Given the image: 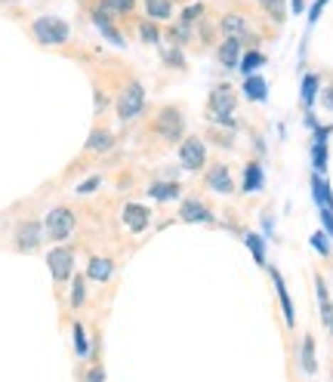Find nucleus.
<instances>
[{
	"label": "nucleus",
	"mask_w": 333,
	"mask_h": 382,
	"mask_svg": "<svg viewBox=\"0 0 333 382\" xmlns=\"http://www.w3.org/2000/svg\"><path fill=\"white\" fill-rule=\"evenodd\" d=\"M327 4H330V0H318V4H314V6H312V13H309V25H312V22H318L321 9H324V6H327Z\"/></svg>",
	"instance_id": "nucleus-37"
},
{
	"label": "nucleus",
	"mask_w": 333,
	"mask_h": 382,
	"mask_svg": "<svg viewBox=\"0 0 333 382\" xmlns=\"http://www.w3.org/2000/svg\"><path fill=\"white\" fill-rule=\"evenodd\" d=\"M145 111V87L139 80H130L117 96V117L120 120H136Z\"/></svg>",
	"instance_id": "nucleus-5"
},
{
	"label": "nucleus",
	"mask_w": 333,
	"mask_h": 382,
	"mask_svg": "<svg viewBox=\"0 0 333 382\" xmlns=\"http://www.w3.org/2000/svg\"><path fill=\"white\" fill-rule=\"evenodd\" d=\"M198 18H204V6H201V4H191V6L182 9V22H185V25H194Z\"/></svg>",
	"instance_id": "nucleus-35"
},
{
	"label": "nucleus",
	"mask_w": 333,
	"mask_h": 382,
	"mask_svg": "<svg viewBox=\"0 0 333 382\" xmlns=\"http://www.w3.org/2000/svg\"><path fill=\"white\" fill-rule=\"evenodd\" d=\"M240 90H244V96L253 99V102H265V96H268L263 74H250V78H244V87H240Z\"/></svg>",
	"instance_id": "nucleus-20"
},
{
	"label": "nucleus",
	"mask_w": 333,
	"mask_h": 382,
	"mask_svg": "<svg viewBox=\"0 0 333 382\" xmlns=\"http://www.w3.org/2000/svg\"><path fill=\"white\" fill-rule=\"evenodd\" d=\"M31 37L41 46H62V43H68L71 28L59 16H37L31 22Z\"/></svg>",
	"instance_id": "nucleus-2"
},
{
	"label": "nucleus",
	"mask_w": 333,
	"mask_h": 382,
	"mask_svg": "<svg viewBox=\"0 0 333 382\" xmlns=\"http://www.w3.org/2000/svg\"><path fill=\"white\" fill-rule=\"evenodd\" d=\"M43 222L41 219H22L13 231V247L18 253H34V250H41L43 244Z\"/></svg>",
	"instance_id": "nucleus-6"
},
{
	"label": "nucleus",
	"mask_w": 333,
	"mask_h": 382,
	"mask_svg": "<svg viewBox=\"0 0 333 382\" xmlns=\"http://www.w3.org/2000/svg\"><path fill=\"white\" fill-rule=\"evenodd\" d=\"M83 299H87V277H74L71 281V309H80Z\"/></svg>",
	"instance_id": "nucleus-29"
},
{
	"label": "nucleus",
	"mask_w": 333,
	"mask_h": 382,
	"mask_svg": "<svg viewBox=\"0 0 333 382\" xmlns=\"http://www.w3.org/2000/svg\"><path fill=\"white\" fill-rule=\"evenodd\" d=\"M219 31H222V37H231V41L244 43L250 37V22L244 13H226L219 18Z\"/></svg>",
	"instance_id": "nucleus-9"
},
{
	"label": "nucleus",
	"mask_w": 333,
	"mask_h": 382,
	"mask_svg": "<svg viewBox=\"0 0 333 382\" xmlns=\"http://www.w3.org/2000/svg\"><path fill=\"white\" fill-rule=\"evenodd\" d=\"M312 244H314V250H321V253H327V240L321 238V231H318V235L312 238Z\"/></svg>",
	"instance_id": "nucleus-39"
},
{
	"label": "nucleus",
	"mask_w": 333,
	"mask_h": 382,
	"mask_svg": "<svg viewBox=\"0 0 333 382\" xmlns=\"http://www.w3.org/2000/svg\"><path fill=\"white\" fill-rule=\"evenodd\" d=\"M324 105H327V108L333 111V83L327 87V92H324Z\"/></svg>",
	"instance_id": "nucleus-40"
},
{
	"label": "nucleus",
	"mask_w": 333,
	"mask_h": 382,
	"mask_svg": "<svg viewBox=\"0 0 333 382\" xmlns=\"http://www.w3.org/2000/svg\"><path fill=\"white\" fill-rule=\"evenodd\" d=\"M92 13H99V16H105V18L115 22V18L133 13V0H99V4L92 6Z\"/></svg>",
	"instance_id": "nucleus-14"
},
{
	"label": "nucleus",
	"mask_w": 333,
	"mask_h": 382,
	"mask_svg": "<svg viewBox=\"0 0 333 382\" xmlns=\"http://www.w3.org/2000/svg\"><path fill=\"white\" fill-rule=\"evenodd\" d=\"M74 228H78V219H74V213L68 207H53L43 219V235L50 240H56V244L68 240L74 235Z\"/></svg>",
	"instance_id": "nucleus-4"
},
{
	"label": "nucleus",
	"mask_w": 333,
	"mask_h": 382,
	"mask_svg": "<svg viewBox=\"0 0 333 382\" xmlns=\"http://www.w3.org/2000/svg\"><path fill=\"white\" fill-rule=\"evenodd\" d=\"M240 55H244V43H240V41H231V37H226V41L216 46V59H219L222 68H228V71L238 68Z\"/></svg>",
	"instance_id": "nucleus-11"
},
{
	"label": "nucleus",
	"mask_w": 333,
	"mask_h": 382,
	"mask_svg": "<svg viewBox=\"0 0 333 382\" xmlns=\"http://www.w3.org/2000/svg\"><path fill=\"white\" fill-rule=\"evenodd\" d=\"M179 219H182V222H213V213H210V207H207L204 201L189 198V201L182 203Z\"/></svg>",
	"instance_id": "nucleus-13"
},
{
	"label": "nucleus",
	"mask_w": 333,
	"mask_h": 382,
	"mask_svg": "<svg viewBox=\"0 0 333 382\" xmlns=\"http://www.w3.org/2000/svg\"><path fill=\"white\" fill-rule=\"evenodd\" d=\"M330 330H333V318H330Z\"/></svg>",
	"instance_id": "nucleus-43"
},
{
	"label": "nucleus",
	"mask_w": 333,
	"mask_h": 382,
	"mask_svg": "<svg viewBox=\"0 0 333 382\" xmlns=\"http://www.w3.org/2000/svg\"><path fill=\"white\" fill-rule=\"evenodd\" d=\"M263 166H259L256 161H250L247 166H244V191H259L263 189Z\"/></svg>",
	"instance_id": "nucleus-22"
},
{
	"label": "nucleus",
	"mask_w": 333,
	"mask_h": 382,
	"mask_svg": "<svg viewBox=\"0 0 333 382\" xmlns=\"http://www.w3.org/2000/svg\"><path fill=\"white\" fill-rule=\"evenodd\" d=\"M235 111H238V92L231 83H216L210 90V99H207V117L219 127H228L235 129L238 120H235Z\"/></svg>",
	"instance_id": "nucleus-1"
},
{
	"label": "nucleus",
	"mask_w": 333,
	"mask_h": 382,
	"mask_svg": "<svg viewBox=\"0 0 333 382\" xmlns=\"http://www.w3.org/2000/svg\"><path fill=\"white\" fill-rule=\"evenodd\" d=\"M96 185H99V179H90V182H83L78 191H96Z\"/></svg>",
	"instance_id": "nucleus-41"
},
{
	"label": "nucleus",
	"mask_w": 333,
	"mask_h": 382,
	"mask_svg": "<svg viewBox=\"0 0 333 382\" xmlns=\"http://www.w3.org/2000/svg\"><path fill=\"white\" fill-rule=\"evenodd\" d=\"M318 302H321V318L324 324L330 327V318H333V302L327 296V284H324V277H318Z\"/></svg>",
	"instance_id": "nucleus-27"
},
{
	"label": "nucleus",
	"mask_w": 333,
	"mask_h": 382,
	"mask_svg": "<svg viewBox=\"0 0 333 382\" xmlns=\"http://www.w3.org/2000/svg\"><path fill=\"white\" fill-rule=\"evenodd\" d=\"M300 364H302L305 373H314V370H318V361H314V339H312V336H305V339H302Z\"/></svg>",
	"instance_id": "nucleus-23"
},
{
	"label": "nucleus",
	"mask_w": 333,
	"mask_h": 382,
	"mask_svg": "<svg viewBox=\"0 0 333 382\" xmlns=\"http://www.w3.org/2000/svg\"><path fill=\"white\" fill-rule=\"evenodd\" d=\"M272 284H275V290H278V299H281V309H284V321H287V327H293V302H290V293H287V287H284V277L278 268H272Z\"/></svg>",
	"instance_id": "nucleus-16"
},
{
	"label": "nucleus",
	"mask_w": 333,
	"mask_h": 382,
	"mask_svg": "<svg viewBox=\"0 0 333 382\" xmlns=\"http://www.w3.org/2000/svg\"><path fill=\"white\" fill-rule=\"evenodd\" d=\"M321 222H324V228H327V235L333 238V213L330 210H321Z\"/></svg>",
	"instance_id": "nucleus-38"
},
{
	"label": "nucleus",
	"mask_w": 333,
	"mask_h": 382,
	"mask_svg": "<svg viewBox=\"0 0 333 382\" xmlns=\"http://www.w3.org/2000/svg\"><path fill=\"white\" fill-rule=\"evenodd\" d=\"M148 219H152V210L142 207V203H130V207H124V226L133 231V235L148 228Z\"/></svg>",
	"instance_id": "nucleus-12"
},
{
	"label": "nucleus",
	"mask_w": 333,
	"mask_h": 382,
	"mask_svg": "<svg viewBox=\"0 0 333 382\" xmlns=\"http://www.w3.org/2000/svg\"><path fill=\"white\" fill-rule=\"evenodd\" d=\"M265 65V55L259 53V50H250V53H244L240 55V62H238V71L244 74V78H250V74H256L259 68Z\"/></svg>",
	"instance_id": "nucleus-21"
},
{
	"label": "nucleus",
	"mask_w": 333,
	"mask_h": 382,
	"mask_svg": "<svg viewBox=\"0 0 333 382\" xmlns=\"http://www.w3.org/2000/svg\"><path fill=\"white\" fill-rule=\"evenodd\" d=\"M145 16L148 22H170L173 18V0H145Z\"/></svg>",
	"instance_id": "nucleus-17"
},
{
	"label": "nucleus",
	"mask_w": 333,
	"mask_h": 382,
	"mask_svg": "<svg viewBox=\"0 0 333 382\" xmlns=\"http://www.w3.org/2000/svg\"><path fill=\"white\" fill-rule=\"evenodd\" d=\"M179 161L189 173H201L207 166V145L201 136H185L179 142Z\"/></svg>",
	"instance_id": "nucleus-7"
},
{
	"label": "nucleus",
	"mask_w": 333,
	"mask_h": 382,
	"mask_svg": "<svg viewBox=\"0 0 333 382\" xmlns=\"http://www.w3.org/2000/svg\"><path fill=\"white\" fill-rule=\"evenodd\" d=\"M111 145H115V133H111V129H105V127H96V129L90 133V139H87V152H92V154L108 152Z\"/></svg>",
	"instance_id": "nucleus-18"
},
{
	"label": "nucleus",
	"mask_w": 333,
	"mask_h": 382,
	"mask_svg": "<svg viewBox=\"0 0 333 382\" xmlns=\"http://www.w3.org/2000/svg\"><path fill=\"white\" fill-rule=\"evenodd\" d=\"M154 133L164 139V142H170V145H179L182 139H185V120H182V111L176 108V105H166L157 111V117H154Z\"/></svg>",
	"instance_id": "nucleus-3"
},
{
	"label": "nucleus",
	"mask_w": 333,
	"mask_h": 382,
	"mask_svg": "<svg viewBox=\"0 0 333 382\" xmlns=\"http://www.w3.org/2000/svg\"><path fill=\"white\" fill-rule=\"evenodd\" d=\"M74 351H78V358H87V330H83V324H74Z\"/></svg>",
	"instance_id": "nucleus-32"
},
{
	"label": "nucleus",
	"mask_w": 333,
	"mask_h": 382,
	"mask_svg": "<svg viewBox=\"0 0 333 382\" xmlns=\"http://www.w3.org/2000/svg\"><path fill=\"white\" fill-rule=\"evenodd\" d=\"M314 92H318V74H305L302 78V105L305 108H312Z\"/></svg>",
	"instance_id": "nucleus-30"
},
{
	"label": "nucleus",
	"mask_w": 333,
	"mask_h": 382,
	"mask_svg": "<svg viewBox=\"0 0 333 382\" xmlns=\"http://www.w3.org/2000/svg\"><path fill=\"white\" fill-rule=\"evenodd\" d=\"M87 382H105V370H102V364L90 367V373H87Z\"/></svg>",
	"instance_id": "nucleus-36"
},
{
	"label": "nucleus",
	"mask_w": 333,
	"mask_h": 382,
	"mask_svg": "<svg viewBox=\"0 0 333 382\" xmlns=\"http://www.w3.org/2000/svg\"><path fill=\"white\" fill-rule=\"evenodd\" d=\"M111 275H115V262H111L108 256H92L87 262V277H90V281L105 284Z\"/></svg>",
	"instance_id": "nucleus-15"
},
{
	"label": "nucleus",
	"mask_w": 333,
	"mask_h": 382,
	"mask_svg": "<svg viewBox=\"0 0 333 382\" xmlns=\"http://www.w3.org/2000/svg\"><path fill=\"white\" fill-rule=\"evenodd\" d=\"M179 185L176 182H154L152 189H148V194H152L154 201H173V198H179Z\"/></svg>",
	"instance_id": "nucleus-24"
},
{
	"label": "nucleus",
	"mask_w": 333,
	"mask_h": 382,
	"mask_svg": "<svg viewBox=\"0 0 333 382\" xmlns=\"http://www.w3.org/2000/svg\"><path fill=\"white\" fill-rule=\"evenodd\" d=\"M166 37H170V43H173V46H179V50H182V46L194 37V28H191V25H185V22H179V25H173V28H170V34H166Z\"/></svg>",
	"instance_id": "nucleus-26"
},
{
	"label": "nucleus",
	"mask_w": 333,
	"mask_h": 382,
	"mask_svg": "<svg viewBox=\"0 0 333 382\" xmlns=\"http://www.w3.org/2000/svg\"><path fill=\"white\" fill-rule=\"evenodd\" d=\"M312 194H314L318 210H330L333 213V194H330V185H327L324 176H312Z\"/></svg>",
	"instance_id": "nucleus-19"
},
{
	"label": "nucleus",
	"mask_w": 333,
	"mask_h": 382,
	"mask_svg": "<svg viewBox=\"0 0 333 382\" xmlns=\"http://www.w3.org/2000/svg\"><path fill=\"white\" fill-rule=\"evenodd\" d=\"M204 182H207V189L216 191V194H231L235 191V179H231V170L226 164H213L207 170V176H204Z\"/></svg>",
	"instance_id": "nucleus-10"
},
{
	"label": "nucleus",
	"mask_w": 333,
	"mask_h": 382,
	"mask_svg": "<svg viewBox=\"0 0 333 382\" xmlns=\"http://www.w3.org/2000/svg\"><path fill=\"white\" fill-rule=\"evenodd\" d=\"M139 31H142L145 43H161V31H157L154 22H142V25H139Z\"/></svg>",
	"instance_id": "nucleus-34"
},
{
	"label": "nucleus",
	"mask_w": 333,
	"mask_h": 382,
	"mask_svg": "<svg viewBox=\"0 0 333 382\" xmlns=\"http://www.w3.org/2000/svg\"><path fill=\"white\" fill-rule=\"evenodd\" d=\"M161 55H164V65H170V68H176V71L185 68V55L179 46H166V50H161Z\"/></svg>",
	"instance_id": "nucleus-31"
},
{
	"label": "nucleus",
	"mask_w": 333,
	"mask_h": 382,
	"mask_svg": "<svg viewBox=\"0 0 333 382\" xmlns=\"http://www.w3.org/2000/svg\"><path fill=\"white\" fill-rule=\"evenodd\" d=\"M46 265H50V275H53L56 284L71 281V275H74V250H68V247L50 250V253H46Z\"/></svg>",
	"instance_id": "nucleus-8"
},
{
	"label": "nucleus",
	"mask_w": 333,
	"mask_h": 382,
	"mask_svg": "<svg viewBox=\"0 0 333 382\" xmlns=\"http://www.w3.org/2000/svg\"><path fill=\"white\" fill-rule=\"evenodd\" d=\"M256 4L263 6L265 13L275 18V22H284V0H256Z\"/></svg>",
	"instance_id": "nucleus-33"
},
{
	"label": "nucleus",
	"mask_w": 333,
	"mask_h": 382,
	"mask_svg": "<svg viewBox=\"0 0 333 382\" xmlns=\"http://www.w3.org/2000/svg\"><path fill=\"white\" fill-rule=\"evenodd\" d=\"M244 244L250 247V253H253L256 262L265 265V244H263V238H259L256 231H244Z\"/></svg>",
	"instance_id": "nucleus-25"
},
{
	"label": "nucleus",
	"mask_w": 333,
	"mask_h": 382,
	"mask_svg": "<svg viewBox=\"0 0 333 382\" xmlns=\"http://www.w3.org/2000/svg\"><path fill=\"white\" fill-rule=\"evenodd\" d=\"M92 22L99 25V31L108 37V41H115V43H124L120 41V31L115 28V22H111V18H105V16H99V13H92Z\"/></svg>",
	"instance_id": "nucleus-28"
},
{
	"label": "nucleus",
	"mask_w": 333,
	"mask_h": 382,
	"mask_svg": "<svg viewBox=\"0 0 333 382\" xmlns=\"http://www.w3.org/2000/svg\"><path fill=\"white\" fill-rule=\"evenodd\" d=\"M290 9L293 13H302V0H290Z\"/></svg>",
	"instance_id": "nucleus-42"
}]
</instances>
